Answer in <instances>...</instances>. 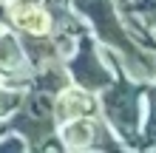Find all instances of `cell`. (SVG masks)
Masks as SVG:
<instances>
[{"mask_svg": "<svg viewBox=\"0 0 156 153\" xmlns=\"http://www.w3.org/2000/svg\"><path fill=\"white\" fill-rule=\"evenodd\" d=\"M14 57H17V48H14V40H9V37H3V40H0V62H14Z\"/></svg>", "mask_w": 156, "mask_h": 153, "instance_id": "8992f818", "label": "cell"}, {"mask_svg": "<svg viewBox=\"0 0 156 153\" xmlns=\"http://www.w3.org/2000/svg\"><path fill=\"white\" fill-rule=\"evenodd\" d=\"M108 113H111V119L116 122V128L122 133H131L133 125H136V99L133 94H128V88H116V91L108 94Z\"/></svg>", "mask_w": 156, "mask_h": 153, "instance_id": "6da1fadb", "label": "cell"}, {"mask_svg": "<svg viewBox=\"0 0 156 153\" xmlns=\"http://www.w3.org/2000/svg\"><path fill=\"white\" fill-rule=\"evenodd\" d=\"M148 130H151V136H156V111L151 116V122H148Z\"/></svg>", "mask_w": 156, "mask_h": 153, "instance_id": "ba28073f", "label": "cell"}, {"mask_svg": "<svg viewBox=\"0 0 156 153\" xmlns=\"http://www.w3.org/2000/svg\"><path fill=\"white\" fill-rule=\"evenodd\" d=\"M12 20L17 26H23L26 31H45V26H48L45 14L37 6H17V9H12Z\"/></svg>", "mask_w": 156, "mask_h": 153, "instance_id": "3957f363", "label": "cell"}, {"mask_svg": "<svg viewBox=\"0 0 156 153\" xmlns=\"http://www.w3.org/2000/svg\"><path fill=\"white\" fill-rule=\"evenodd\" d=\"M74 74H77L80 82H82V85H88V88H102V85H108V74H105V68L94 60V54H91L88 43L82 46L80 60L74 62Z\"/></svg>", "mask_w": 156, "mask_h": 153, "instance_id": "7a4b0ae2", "label": "cell"}, {"mask_svg": "<svg viewBox=\"0 0 156 153\" xmlns=\"http://www.w3.org/2000/svg\"><path fill=\"white\" fill-rule=\"evenodd\" d=\"M88 108H91L88 96H82V94H77V91H71V94H66V96L60 99L57 113H60V116H71V113H85Z\"/></svg>", "mask_w": 156, "mask_h": 153, "instance_id": "277c9868", "label": "cell"}, {"mask_svg": "<svg viewBox=\"0 0 156 153\" xmlns=\"http://www.w3.org/2000/svg\"><path fill=\"white\" fill-rule=\"evenodd\" d=\"M91 136H94V128H91L88 122H74V125L66 130V142H68V145H74V148L88 145Z\"/></svg>", "mask_w": 156, "mask_h": 153, "instance_id": "5b68a950", "label": "cell"}, {"mask_svg": "<svg viewBox=\"0 0 156 153\" xmlns=\"http://www.w3.org/2000/svg\"><path fill=\"white\" fill-rule=\"evenodd\" d=\"M12 105H17V96H6L3 91H0V111H9Z\"/></svg>", "mask_w": 156, "mask_h": 153, "instance_id": "52a82bcc", "label": "cell"}]
</instances>
